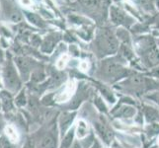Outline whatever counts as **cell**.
Instances as JSON below:
<instances>
[{
	"label": "cell",
	"mask_w": 159,
	"mask_h": 148,
	"mask_svg": "<svg viewBox=\"0 0 159 148\" xmlns=\"http://www.w3.org/2000/svg\"><path fill=\"white\" fill-rule=\"evenodd\" d=\"M136 52L141 58V62L147 68H154L159 65V51L153 37L141 36L135 42Z\"/></svg>",
	"instance_id": "obj_1"
},
{
	"label": "cell",
	"mask_w": 159,
	"mask_h": 148,
	"mask_svg": "<svg viewBox=\"0 0 159 148\" xmlns=\"http://www.w3.org/2000/svg\"><path fill=\"white\" fill-rule=\"evenodd\" d=\"M0 101H1V107L3 108L5 112H11L13 110L14 105H13L12 98H11L9 92H2Z\"/></svg>",
	"instance_id": "obj_9"
},
{
	"label": "cell",
	"mask_w": 159,
	"mask_h": 148,
	"mask_svg": "<svg viewBox=\"0 0 159 148\" xmlns=\"http://www.w3.org/2000/svg\"><path fill=\"white\" fill-rule=\"evenodd\" d=\"M120 54L125 57V58H127V59H130V58H133L134 56V52L133 51L130 49L129 46L128 45H123L122 47H120Z\"/></svg>",
	"instance_id": "obj_16"
},
{
	"label": "cell",
	"mask_w": 159,
	"mask_h": 148,
	"mask_svg": "<svg viewBox=\"0 0 159 148\" xmlns=\"http://www.w3.org/2000/svg\"><path fill=\"white\" fill-rule=\"evenodd\" d=\"M21 15L18 13V12H15V13H13V14H11V20L12 21H14V22H18V21H20L21 20Z\"/></svg>",
	"instance_id": "obj_25"
},
{
	"label": "cell",
	"mask_w": 159,
	"mask_h": 148,
	"mask_svg": "<svg viewBox=\"0 0 159 148\" xmlns=\"http://www.w3.org/2000/svg\"><path fill=\"white\" fill-rule=\"evenodd\" d=\"M153 23H154V25H155V27H156V29L159 31V14H156V15H155L154 19H153Z\"/></svg>",
	"instance_id": "obj_27"
},
{
	"label": "cell",
	"mask_w": 159,
	"mask_h": 148,
	"mask_svg": "<svg viewBox=\"0 0 159 148\" xmlns=\"http://www.w3.org/2000/svg\"><path fill=\"white\" fill-rule=\"evenodd\" d=\"M5 134L11 143H16L19 140V134L13 125H8L5 128Z\"/></svg>",
	"instance_id": "obj_12"
},
{
	"label": "cell",
	"mask_w": 159,
	"mask_h": 148,
	"mask_svg": "<svg viewBox=\"0 0 159 148\" xmlns=\"http://www.w3.org/2000/svg\"><path fill=\"white\" fill-rule=\"evenodd\" d=\"M21 1L24 5H30L31 4V0H21Z\"/></svg>",
	"instance_id": "obj_30"
},
{
	"label": "cell",
	"mask_w": 159,
	"mask_h": 148,
	"mask_svg": "<svg viewBox=\"0 0 159 148\" xmlns=\"http://www.w3.org/2000/svg\"><path fill=\"white\" fill-rule=\"evenodd\" d=\"M0 148H12V144L7 139L6 136H1L0 137Z\"/></svg>",
	"instance_id": "obj_22"
},
{
	"label": "cell",
	"mask_w": 159,
	"mask_h": 148,
	"mask_svg": "<svg viewBox=\"0 0 159 148\" xmlns=\"http://www.w3.org/2000/svg\"><path fill=\"white\" fill-rule=\"evenodd\" d=\"M87 131H88V128L87 124L83 122V120H79L77 124V130H76V134L79 138H83L87 135Z\"/></svg>",
	"instance_id": "obj_15"
},
{
	"label": "cell",
	"mask_w": 159,
	"mask_h": 148,
	"mask_svg": "<svg viewBox=\"0 0 159 148\" xmlns=\"http://www.w3.org/2000/svg\"><path fill=\"white\" fill-rule=\"evenodd\" d=\"M133 30L135 34H143V33L147 32L148 27L144 24H134V26L133 27Z\"/></svg>",
	"instance_id": "obj_21"
},
{
	"label": "cell",
	"mask_w": 159,
	"mask_h": 148,
	"mask_svg": "<svg viewBox=\"0 0 159 148\" xmlns=\"http://www.w3.org/2000/svg\"><path fill=\"white\" fill-rule=\"evenodd\" d=\"M73 119H74V114H69V113L63 114L62 117L59 119V127L63 133L65 130L68 129L71 123H72Z\"/></svg>",
	"instance_id": "obj_11"
},
{
	"label": "cell",
	"mask_w": 159,
	"mask_h": 148,
	"mask_svg": "<svg viewBox=\"0 0 159 148\" xmlns=\"http://www.w3.org/2000/svg\"><path fill=\"white\" fill-rule=\"evenodd\" d=\"M149 75L159 78V66H156L154 68H152V70L149 72Z\"/></svg>",
	"instance_id": "obj_24"
},
{
	"label": "cell",
	"mask_w": 159,
	"mask_h": 148,
	"mask_svg": "<svg viewBox=\"0 0 159 148\" xmlns=\"http://www.w3.org/2000/svg\"><path fill=\"white\" fill-rule=\"evenodd\" d=\"M136 3L145 13L154 16L156 15L155 0H136Z\"/></svg>",
	"instance_id": "obj_8"
},
{
	"label": "cell",
	"mask_w": 159,
	"mask_h": 148,
	"mask_svg": "<svg viewBox=\"0 0 159 148\" xmlns=\"http://www.w3.org/2000/svg\"><path fill=\"white\" fill-rule=\"evenodd\" d=\"M103 71L110 80H118L128 73V71L120 63L115 62V60H107L103 65Z\"/></svg>",
	"instance_id": "obj_5"
},
{
	"label": "cell",
	"mask_w": 159,
	"mask_h": 148,
	"mask_svg": "<svg viewBox=\"0 0 159 148\" xmlns=\"http://www.w3.org/2000/svg\"><path fill=\"white\" fill-rule=\"evenodd\" d=\"M145 116H146V119L148 122H152V120L157 119V118L159 117V114H157L155 112V110H153L152 108H146Z\"/></svg>",
	"instance_id": "obj_18"
},
{
	"label": "cell",
	"mask_w": 159,
	"mask_h": 148,
	"mask_svg": "<svg viewBox=\"0 0 159 148\" xmlns=\"http://www.w3.org/2000/svg\"><path fill=\"white\" fill-rule=\"evenodd\" d=\"M72 139H73V130H70L62 139L61 148H69L71 146V143H72Z\"/></svg>",
	"instance_id": "obj_17"
},
{
	"label": "cell",
	"mask_w": 159,
	"mask_h": 148,
	"mask_svg": "<svg viewBox=\"0 0 159 148\" xmlns=\"http://www.w3.org/2000/svg\"><path fill=\"white\" fill-rule=\"evenodd\" d=\"M57 134L54 129H51L41 138L39 148H57Z\"/></svg>",
	"instance_id": "obj_6"
},
{
	"label": "cell",
	"mask_w": 159,
	"mask_h": 148,
	"mask_svg": "<svg viewBox=\"0 0 159 148\" xmlns=\"http://www.w3.org/2000/svg\"><path fill=\"white\" fill-rule=\"evenodd\" d=\"M3 128H4V119L1 114H0V130H1Z\"/></svg>",
	"instance_id": "obj_29"
},
{
	"label": "cell",
	"mask_w": 159,
	"mask_h": 148,
	"mask_svg": "<svg viewBox=\"0 0 159 148\" xmlns=\"http://www.w3.org/2000/svg\"><path fill=\"white\" fill-rule=\"evenodd\" d=\"M22 148H35L34 147V143L33 142H31V141H27L26 143L23 145V147Z\"/></svg>",
	"instance_id": "obj_28"
},
{
	"label": "cell",
	"mask_w": 159,
	"mask_h": 148,
	"mask_svg": "<svg viewBox=\"0 0 159 148\" xmlns=\"http://www.w3.org/2000/svg\"><path fill=\"white\" fill-rule=\"evenodd\" d=\"M26 103H27V99H26L25 92L22 91L20 94L17 97H16V99H15V104L18 107H23V106L26 105Z\"/></svg>",
	"instance_id": "obj_19"
},
{
	"label": "cell",
	"mask_w": 159,
	"mask_h": 148,
	"mask_svg": "<svg viewBox=\"0 0 159 148\" xmlns=\"http://www.w3.org/2000/svg\"><path fill=\"white\" fill-rule=\"evenodd\" d=\"M155 7H156V10L159 11V0H155Z\"/></svg>",
	"instance_id": "obj_31"
},
{
	"label": "cell",
	"mask_w": 159,
	"mask_h": 148,
	"mask_svg": "<svg viewBox=\"0 0 159 148\" xmlns=\"http://www.w3.org/2000/svg\"><path fill=\"white\" fill-rule=\"evenodd\" d=\"M0 109H1V101H0Z\"/></svg>",
	"instance_id": "obj_33"
},
{
	"label": "cell",
	"mask_w": 159,
	"mask_h": 148,
	"mask_svg": "<svg viewBox=\"0 0 159 148\" xmlns=\"http://www.w3.org/2000/svg\"><path fill=\"white\" fill-rule=\"evenodd\" d=\"M149 98H150V99H152L153 101L156 102V103L158 104V105H159V92L153 93L152 95H150V96H149Z\"/></svg>",
	"instance_id": "obj_26"
},
{
	"label": "cell",
	"mask_w": 159,
	"mask_h": 148,
	"mask_svg": "<svg viewBox=\"0 0 159 148\" xmlns=\"http://www.w3.org/2000/svg\"><path fill=\"white\" fill-rule=\"evenodd\" d=\"M110 17L114 24L122 25L124 27H128V28L135 23V20L133 17H130L123 9L116 6H112L110 8Z\"/></svg>",
	"instance_id": "obj_4"
},
{
	"label": "cell",
	"mask_w": 159,
	"mask_h": 148,
	"mask_svg": "<svg viewBox=\"0 0 159 148\" xmlns=\"http://www.w3.org/2000/svg\"><path fill=\"white\" fill-rule=\"evenodd\" d=\"M26 16L27 18H28V20L31 22L32 24H34L36 26H43L42 24V21L40 20V18L38 17V16L36 14H32V13H26Z\"/></svg>",
	"instance_id": "obj_20"
},
{
	"label": "cell",
	"mask_w": 159,
	"mask_h": 148,
	"mask_svg": "<svg viewBox=\"0 0 159 148\" xmlns=\"http://www.w3.org/2000/svg\"><path fill=\"white\" fill-rule=\"evenodd\" d=\"M3 81L6 88L11 93H16L21 86V81L15 66L12 62H8L3 70Z\"/></svg>",
	"instance_id": "obj_3"
},
{
	"label": "cell",
	"mask_w": 159,
	"mask_h": 148,
	"mask_svg": "<svg viewBox=\"0 0 159 148\" xmlns=\"http://www.w3.org/2000/svg\"><path fill=\"white\" fill-rule=\"evenodd\" d=\"M16 64H17V67L19 68L20 72L22 74L23 77H25L26 79L28 78V74L30 72V65L28 60L25 59L24 57H18L16 58Z\"/></svg>",
	"instance_id": "obj_10"
},
{
	"label": "cell",
	"mask_w": 159,
	"mask_h": 148,
	"mask_svg": "<svg viewBox=\"0 0 159 148\" xmlns=\"http://www.w3.org/2000/svg\"><path fill=\"white\" fill-rule=\"evenodd\" d=\"M94 128H96L97 132L99 133V135L101 136V138L106 142V143H109L112 139V132L110 131V129L106 127L105 124L100 123V122H96L94 123Z\"/></svg>",
	"instance_id": "obj_7"
},
{
	"label": "cell",
	"mask_w": 159,
	"mask_h": 148,
	"mask_svg": "<svg viewBox=\"0 0 159 148\" xmlns=\"http://www.w3.org/2000/svg\"><path fill=\"white\" fill-rule=\"evenodd\" d=\"M147 132H148L150 135L156 134L157 132L159 133V125L157 124H150L148 128H147Z\"/></svg>",
	"instance_id": "obj_23"
},
{
	"label": "cell",
	"mask_w": 159,
	"mask_h": 148,
	"mask_svg": "<svg viewBox=\"0 0 159 148\" xmlns=\"http://www.w3.org/2000/svg\"><path fill=\"white\" fill-rule=\"evenodd\" d=\"M97 47L103 56L114 54L119 48L117 37L108 29L101 30L97 35Z\"/></svg>",
	"instance_id": "obj_2"
},
{
	"label": "cell",
	"mask_w": 159,
	"mask_h": 148,
	"mask_svg": "<svg viewBox=\"0 0 159 148\" xmlns=\"http://www.w3.org/2000/svg\"><path fill=\"white\" fill-rule=\"evenodd\" d=\"M72 92H73V85L69 84L68 86L65 87V89L61 93H59V94L56 97V99L58 102H65L71 97Z\"/></svg>",
	"instance_id": "obj_13"
},
{
	"label": "cell",
	"mask_w": 159,
	"mask_h": 148,
	"mask_svg": "<svg viewBox=\"0 0 159 148\" xmlns=\"http://www.w3.org/2000/svg\"><path fill=\"white\" fill-rule=\"evenodd\" d=\"M155 43H156V47H157V48H158V51H159V38H158V39L156 40Z\"/></svg>",
	"instance_id": "obj_32"
},
{
	"label": "cell",
	"mask_w": 159,
	"mask_h": 148,
	"mask_svg": "<svg viewBox=\"0 0 159 148\" xmlns=\"http://www.w3.org/2000/svg\"><path fill=\"white\" fill-rule=\"evenodd\" d=\"M117 38L120 41L123 42L124 45H128L129 46L130 43V35L129 31L125 28H120L117 31Z\"/></svg>",
	"instance_id": "obj_14"
}]
</instances>
